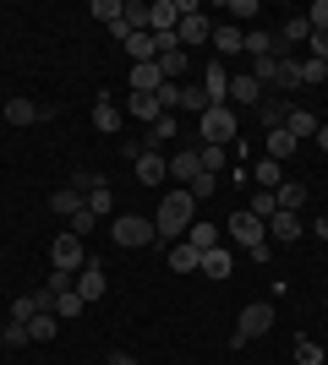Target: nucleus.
I'll list each match as a JSON object with an SVG mask.
<instances>
[{"mask_svg": "<svg viewBox=\"0 0 328 365\" xmlns=\"http://www.w3.org/2000/svg\"><path fill=\"white\" fill-rule=\"evenodd\" d=\"M192 224H197V197H192L187 185H181V191H164V202H159V213H154L159 240H187Z\"/></svg>", "mask_w": 328, "mask_h": 365, "instance_id": "1", "label": "nucleus"}, {"mask_svg": "<svg viewBox=\"0 0 328 365\" xmlns=\"http://www.w3.org/2000/svg\"><path fill=\"white\" fill-rule=\"evenodd\" d=\"M197 131H203V148H230L241 137V125H235V109L230 104H208L197 115Z\"/></svg>", "mask_w": 328, "mask_h": 365, "instance_id": "2", "label": "nucleus"}, {"mask_svg": "<svg viewBox=\"0 0 328 365\" xmlns=\"http://www.w3.org/2000/svg\"><path fill=\"white\" fill-rule=\"evenodd\" d=\"M268 327H274V300H252L241 311V322H235V333H230V349H247L252 338H263Z\"/></svg>", "mask_w": 328, "mask_h": 365, "instance_id": "3", "label": "nucleus"}, {"mask_svg": "<svg viewBox=\"0 0 328 365\" xmlns=\"http://www.w3.org/2000/svg\"><path fill=\"white\" fill-rule=\"evenodd\" d=\"M159 229H154V218H137V213H121L115 218V229H109V240L115 245H126V251H137V245H148Z\"/></svg>", "mask_w": 328, "mask_h": 365, "instance_id": "4", "label": "nucleus"}, {"mask_svg": "<svg viewBox=\"0 0 328 365\" xmlns=\"http://www.w3.org/2000/svg\"><path fill=\"white\" fill-rule=\"evenodd\" d=\"M224 229H230V240L241 245V251H257V245H268V224H263V218H252L247 207H241V213H230V224H224Z\"/></svg>", "mask_w": 328, "mask_h": 365, "instance_id": "5", "label": "nucleus"}, {"mask_svg": "<svg viewBox=\"0 0 328 365\" xmlns=\"http://www.w3.org/2000/svg\"><path fill=\"white\" fill-rule=\"evenodd\" d=\"M49 262H55L61 273H77L82 262H88V251H82V240L66 229V235H55V245H49Z\"/></svg>", "mask_w": 328, "mask_h": 365, "instance_id": "6", "label": "nucleus"}, {"mask_svg": "<svg viewBox=\"0 0 328 365\" xmlns=\"http://www.w3.org/2000/svg\"><path fill=\"white\" fill-rule=\"evenodd\" d=\"M131 175H137L142 185H164V180H170V158H164V153H148V148H142L137 158H131Z\"/></svg>", "mask_w": 328, "mask_h": 365, "instance_id": "7", "label": "nucleus"}, {"mask_svg": "<svg viewBox=\"0 0 328 365\" xmlns=\"http://www.w3.org/2000/svg\"><path fill=\"white\" fill-rule=\"evenodd\" d=\"M181 28V6L175 0H148V33H175Z\"/></svg>", "mask_w": 328, "mask_h": 365, "instance_id": "8", "label": "nucleus"}, {"mask_svg": "<svg viewBox=\"0 0 328 365\" xmlns=\"http://www.w3.org/2000/svg\"><path fill=\"white\" fill-rule=\"evenodd\" d=\"M175 38H181V49H197V44H208V38H214V28H208V16H203V11H192V16H181Z\"/></svg>", "mask_w": 328, "mask_h": 365, "instance_id": "9", "label": "nucleus"}, {"mask_svg": "<svg viewBox=\"0 0 328 365\" xmlns=\"http://www.w3.org/2000/svg\"><path fill=\"white\" fill-rule=\"evenodd\" d=\"M71 289L82 294V305H94V300H104V289H109V278H104V267H94V262H88V267H82V273H77V284H71Z\"/></svg>", "mask_w": 328, "mask_h": 365, "instance_id": "10", "label": "nucleus"}, {"mask_svg": "<svg viewBox=\"0 0 328 365\" xmlns=\"http://www.w3.org/2000/svg\"><path fill=\"white\" fill-rule=\"evenodd\" d=\"M197 175H203V153H197V148H187V153H175V158H170V180L175 185H192Z\"/></svg>", "mask_w": 328, "mask_h": 365, "instance_id": "11", "label": "nucleus"}, {"mask_svg": "<svg viewBox=\"0 0 328 365\" xmlns=\"http://www.w3.org/2000/svg\"><path fill=\"white\" fill-rule=\"evenodd\" d=\"M203 93H208V104H230V71H224V66H219V61H208Z\"/></svg>", "mask_w": 328, "mask_h": 365, "instance_id": "12", "label": "nucleus"}, {"mask_svg": "<svg viewBox=\"0 0 328 365\" xmlns=\"http://www.w3.org/2000/svg\"><path fill=\"white\" fill-rule=\"evenodd\" d=\"M126 55H131V66L159 61V33H126Z\"/></svg>", "mask_w": 328, "mask_h": 365, "instance_id": "13", "label": "nucleus"}, {"mask_svg": "<svg viewBox=\"0 0 328 365\" xmlns=\"http://www.w3.org/2000/svg\"><path fill=\"white\" fill-rule=\"evenodd\" d=\"M317 125H323V120H317L312 109H290V115H284V131H290L296 142H312V137H317Z\"/></svg>", "mask_w": 328, "mask_h": 365, "instance_id": "14", "label": "nucleus"}, {"mask_svg": "<svg viewBox=\"0 0 328 365\" xmlns=\"http://www.w3.org/2000/svg\"><path fill=\"white\" fill-rule=\"evenodd\" d=\"M301 235H307V229H301V218H296V213H274V218H268V240H284V245H296Z\"/></svg>", "mask_w": 328, "mask_h": 365, "instance_id": "15", "label": "nucleus"}, {"mask_svg": "<svg viewBox=\"0 0 328 365\" xmlns=\"http://www.w3.org/2000/svg\"><path fill=\"white\" fill-rule=\"evenodd\" d=\"M159 88H164V71H159V61L131 66V93H159Z\"/></svg>", "mask_w": 328, "mask_h": 365, "instance_id": "16", "label": "nucleus"}, {"mask_svg": "<svg viewBox=\"0 0 328 365\" xmlns=\"http://www.w3.org/2000/svg\"><path fill=\"white\" fill-rule=\"evenodd\" d=\"M235 104H263V88L252 82V71L230 76V109H235Z\"/></svg>", "mask_w": 328, "mask_h": 365, "instance_id": "17", "label": "nucleus"}, {"mask_svg": "<svg viewBox=\"0 0 328 365\" xmlns=\"http://www.w3.org/2000/svg\"><path fill=\"white\" fill-rule=\"evenodd\" d=\"M230 251H224V245H214V251H203V267H197V273H208L214 278V284H224V278H230Z\"/></svg>", "mask_w": 328, "mask_h": 365, "instance_id": "18", "label": "nucleus"}, {"mask_svg": "<svg viewBox=\"0 0 328 365\" xmlns=\"http://www.w3.org/2000/svg\"><path fill=\"white\" fill-rule=\"evenodd\" d=\"M170 267H175V273H197V267H203V251L187 245V240H175L170 245Z\"/></svg>", "mask_w": 328, "mask_h": 365, "instance_id": "19", "label": "nucleus"}, {"mask_svg": "<svg viewBox=\"0 0 328 365\" xmlns=\"http://www.w3.org/2000/svg\"><path fill=\"white\" fill-rule=\"evenodd\" d=\"M126 109H131L137 120H148V125H154L159 115H164V104H159V93H131V98H126Z\"/></svg>", "mask_w": 328, "mask_h": 365, "instance_id": "20", "label": "nucleus"}, {"mask_svg": "<svg viewBox=\"0 0 328 365\" xmlns=\"http://www.w3.org/2000/svg\"><path fill=\"white\" fill-rule=\"evenodd\" d=\"M241 49H247L252 61H263V55H279V38H274L268 28H252V33H247V44H241Z\"/></svg>", "mask_w": 328, "mask_h": 365, "instance_id": "21", "label": "nucleus"}, {"mask_svg": "<svg viewBox=\"0 0 328 365\" xmlns=\"http://www.w3.org/2000/svg\"><path fill=\"white\" fill-rule=\"evenodd\" d=\"M263 148H268V158H274V164H284V158H296V148H301V142H296V137H290V131L279 125V131H268V142H263Z\"/></svg>", "mask_w": 328, "mask_h": 365, "instance_id": "22", "label": "nucleus"}, {"mask_svg": "<svg viewBox=\"0 0 328 365\" xmlns=\"http://www.w3.org/2000/svg\"><path fill=\"white\" fill-rule=\"evenodd\" d=\"M6 120L11 125H33V120H44V109L33 104V98H6Z\"/></svg>", "mask_w": 328, "mask_h": 365, "instance_id": "23", "label": "nucleus"}, {"mask_svg": "<svg viewBox=\"0 0 328 365\" xmlns=\"http://www.w3.org/2000/svg\"><path fill=\"white\" fill-rule=\"evenodd\" d=\"M252 180L263 185V191H279V185H284V169H279V164H274V158H268V153H263V158L252 164Z\"/></svg>", "mask_w": 328, "mask_h": 365, "instance_id": "24", "label": "nucleus"}, {"mask_svg": "<svg viewBox=\"0 0 328 365\" xmlns=\"http://www.w3.org/2000/svg\"><path fill=\"white\" fill-rule=\"evenodd\" d=\"M274 38H279V55H284V44H307V38H312V22H307V16H290Z\"/></svg>", "mask_w": 328, "mask_h": 365, "instance_id": "25", "label": "nucleus"}, {"mask_svg": "<svg viewBox=\"0 0 328 365\" xmlns=\"http://www.w3.org/2000/svg\"><path fill=\"white\" fill-rule=\"evenodd\" d=\"M94 131H104V137L121 131V109L109 104V98H99V104H94Z\"/></svg>", "mask_w": 328, "mask_h": 365, "instance_id": "26", "label": "nucleus"}, {"mask_svg": "<svg viewBox=\"0 0 328 365\" xmlns=\"http://www.w3.org/2000/svg\"><path fill=\"white\" fill-rule=\"evenodd\" d=\"M252 82H257V88H279V55H263V61H252Z\"/></svg>", "mask_w": 328, "mask_h": 365, "instance_id": "27", "label": "nucleus"}, {"mask_svg": "<svg viewBox=\"0 0 328 365\" xmlns=\"http://www.w3.org/2000/svg\"><path fill=\"white\" fill-rule=\"evenodd\" d=\"M187 245H197V251H214V245H219V229L208 224V218H197V224L187 229Z\"/></svg>", "mask_w": 328, "mask_h": 365, "instance_id": "28", "label": "nucleus"}, {"mask_svg": "<svg viewBox=\"0 0 328 365\" xmlns=\"http://www.w3.org/2000/svg\"><path fill=\"white\" fill-rule=\"evenodd\" d=\"M274 197H279V213H296L301 202H307V185H301V180H284Z\"/></svg>", "mask_w": 328, "mask_h": 365, "instance_id": "29", "label": "nucleus"}, {"mask_svg": "<svg viewBox=\"0 0 328 365\" xmlns=\"http://www.w3.org/2000/svg\"><path fill=\"white\" fill-rule=\"evenodd\" d=\"M241 44H247V33H241V28H214V49H219V55H241Z\"/></svg>", "mask_w": 328, "mask_h": 365, "instance_id": "30", "label": "nucleus"}, {"mask_svg": "<svg viewBox=\"0 0 328 365\" xmlns=\"http://www.w3.org/2000/svg\"><path fill=\"white\" fill-rule=\"evenodd\" d=\"M247 213H252V218H263V224H268V218L279 213V197H274V191H252V207H247Z\"/></svg>", "mask_w": 328, "mask_h": 365, "instance_id": "31", "label": "nucleus"}, {"mask_svg": "<svg viewBox=\"0 0 328 365\" xmlns=\"http://www.w3.org/2000/svg\"><path fill=\"white\" fill-rule=\"evenodd\" d=\"M170 137H175V115H159V120L148 125V142H142V148H164Z\"/></svg>", "mask_w": 328, "mask_h": 365, "instance_id": "32", "label": "nucleus"}, {"mask_svg": "<svg viewBox=\"0 0 328 365\" xmlns=\"http://www.w3.org/2000/svg\"><path fill=\"white\" fill-rule=\"evenodd\" d=\"M82 202H88V197L66 185V191H55V197H49V207H55V213H61V218H71V213H77V207H82Z\"/></svg>", "mask_w": 328, "mask_h": 365, "instance_id": "33", "label": "nucleus"}, {"mask_svg": "<svg viewBox=\"0 0 328 365\" xmlns=\"http://www.w3.org/2000/svg\"><path fill=\"white\" fill-rule=\"evenodd\" d=\"M82 311H88V305H82V294H77V289H66V294H55V317H61V322L82 317Z\"/></svg>", "mask_w": 328, "mask_h": 365, "instance_id": "34", "label": "nucleus"}, {"mask_svg": "<svg viewBox=\"0 0 328 365\" xmlns=\"http://www.w3.org/2000/svg\"><path fill=\"white\" fill-rule=\"evenodd\" d=\"M55 327H61V317H49V311H44V317L28 322V338H33V344H49V338H55Z\"/></svg>", "mask_w": 328, "mask_h": 365, "instance_id": "35", "label": "nucleus"}, {"mask_svg": "<svg viewBox=\"0 0 328 365\" xmlns=\"http://www.w3.org/2000/svg\"><path fill=\"white\" fill-rule=\"evenodd\" d=\"M121 16H126V28H131V33H148V6H142V0H126Z\"/></svg>", "mask_w": 328, "mask_h": 365, "instance_id": "36", "label": "nucleus"}, {"mask_svg": "<svg viewBox=\"0 0 328 365\" xmlns=\"http://www.w3.org/2000/svg\"><path fill=\"white\" fill-rule=\"evenodd\" d=\"M109 207H115V197H109V185H104V180H99V185H94V191H88V213H94V218H104V213H109Z\"/></svg>", "mask_w": 328, "mask_h": 365, "instance_id": "37", "label": "nucleus"}, {"mask_svg": "<svg viewBox=\"0 0 328 365\" xmlns=\"http://www.w3.org/2000/svg\"><path fill=\"white\" fill-rule=\"evenodd\" d=\"M328 82V61H301V88H317Z\"/></svg>", "mask_w": 328, "mask_h": 365, "instance_id": "38", "label": "nucleus"}, {"mask_svg": "<svg viewBox=\"0 0 328 365\" xmlns=\"http://www.w3.org/2000/svg\"><path fill=\"white\" fill-rule=\"evenodd\" d=\"M296 365H323V344H312V338H296Z\"/></svg>", "mask_w": 328, "mask_h": 365, "instance_id": "39", "label": "nucleus"}, {"mask_svg": "<svg viewBox=\"0 0 328 365\" xmlns=\"http://www.w3.org/2000/svg\"><path fill=\"white\" fill-rule=\"evenodd\" d=\"M0 344H6V349H22V344H28V327H22V322H6V327H0Z\"/></svg>", "mask_w": 328, "mask_h": 365, "instance_id": "40", "label": "nucleus"}, {"mask_svg": "<svg viewBox=\"0 0 328 365\" xmlns=\"http://www.w3.org/2000/svg\"><path fill=\"white\" fill-rule=\"evenodd\" d=\"M94 224H99V218L88 213V202H82L77 213H71V235H77V240H82V235H94Z\"/></svg>", "mask_w": 328, "mask_h": 365, "instance_id": "41", "label": "nucleus"}, {"mask_svg": "<svg viewBox=\"0 0 328 365\" xmlns=\"http://www.w3.org/2000/svg\"><path fill=\"white\" fill-rule=\"evenodd\" d=\"M257 115H263V125H268V131H279L290 109H284V104H257Z\"/></svg>", "mask_w": 328, "mask_h": 365, "instance_id": "42", "label": "nucleus"}, {"mask_svg": "<svg viewBox=\"0 0 328 365\" xmlns=\"http://www.w3.org/2000/svg\"><path fill=\"white\" fill-rule=\"evenodd\" d=\"M33 317H39V311H33V294H16V300H11V322H22V327H28Z\"/></svg>", "mask_w": 328, "mask_h": 365, "instance_id": "43", "label": "nucleus"}, {"mask_svg": "<svg viewBox=\"0 0 328 365\" xmlns=\"http://www.w3.org/2000/svg\"><path fill=\"white\" fill-rule=\"evenodd\" d=\"M307 22H312V33H328V0H312V6H307Z\"/></svg>", "mask_w": 328, "mask_h": 365, "instance_id": "44", "label": "nucleus"}, {"mask_svg": "<svg viewBox=\"0 0 328 365\" xmlns=\"http://www.w3.org/2000/svg\"><path fill=\"white\" fill-rule=\"evenodd\" d=\"M181 104L203 115V109H208V93H203V82H197V88H181Z\"/></svg>", "mask_w": 328, "mask_h": 365, "instance_id": "45", "label": "nucleus"}, {"mask_svg": "<svg viewBox=\"0 0 328 365\" xmlns=\"http://www.w3.org/2000/svg\"><path fill=\"white\" fill-rule=\"evenodd\" d=\"M88 11H94L99 22H121V6H115V0H94V6H88Z\"/></svg>", "mask_w": 328, "mask_h": 365, "instance_id": "46", "label": "nucleus"}, {"mask_svg": "<svg viewBox=\"0 0 328 365\" xmlns=\"http://www.w3.org/2000/svg\"><path fill=\"white\" fill-rule=\"evenodd\" d=\"M197 153H203V169H208V175L224 169V148H197Z\"/></svg>", "mask_w": 328, "mask_h": 365, "instance_id": "47", "label": "nucleus"}, {"mask_svg": "<svg viewBox=\"0 0 328 365\" xmlns=\"http://www.w3.org/2000/svg\"><path fill=\"white\" fill-rule=\"evenodd\" d=\"M159 104H164V115H170V109L181 104V82H164V88H159Z\"/></svg>", "mask_w": 328, "mask_h": 365, "instance_id": "48", "label": "nucleus"}, {"mask_svg": "<svg viewBox=\"0 0 328 365\" xmlns=\"http://www.w3.org/2000/svg\"><path fill=\"white\" fill-rule=\"evenodd\" d=\"M224 11L230 16H257V0H224Z\"/></svg>", "mask_w": 328, "mask_h": 365, "instance_id": "49", "label": "nucleus"}, {"mask_svg": "<svg viewBox=\"0 0 328 365\" xmlns=\"http://www.w3.org/2000/svg\"><path fill=\"white\" fill-rule=\"evenodd\" d=\"M307 44H312V61H328V33H312Z\"/></svg>", "mask_w": 328, "mask_h": 365, "instance_id": "50", "label": "nucleus"}, {"mask_svg": "<svg viewBox=\"0 0 328 365\" xmlns=\"http://www.w3.org/2000/svg\"><path fill=\"white\" fill-rule=\"evenodd\" d=\"M312 142H317V148H323V153H328V120H323V125H317V137H312Z\"/></svg>", "mask_w": 328, "mask_h": 365, "instance_id": "51", "label": "nucleus"}, {"mask_svg": "<svg viewBox=\"0 0 328 365\" xmlns=\"http://www.w3.org/2000/svg\"><path fill=\"white\" fill-rule=\"evenodd\" d=\"M312 235H323V240H328V218H317V224H312Z\"/></svg>", "mask_w": 328, "mask_h": 365, "instance_id": "52", "label": "nucleus"}, {"mask_svg": "<svg viewBox=\"0 0 328 365\" xmlns=\"http://www.w3.org/2000/svg\"><path fill=\"white\" fill-rule=\"evenodd\" d=\"M109 365H137V360H131V354H115V360H109Z\"/></svg>", "mask_w": 328, "mask_h": 365, "instance_id": "53", "label": "nucleus"}, {"mask_svg": "<svg viewBox=\"0 0 328 365\" xmlns=\"http://www.w3.org/2000/svg\"><path fill=\"white\" fill-rule=\"evenodd\" d=\"M0 262H6V245H0Z\"/></svg>", "mask_w": 328, "mask_h": 365, "instance_id": "54", "label": "nucleus"}]
</instances>
